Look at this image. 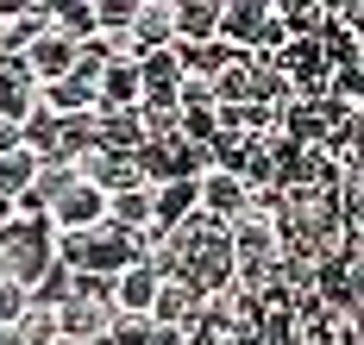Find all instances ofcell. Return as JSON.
<instances>
[{
    "mask_svg": "<svg viewBox=\"0 0 364 345\" xmlns=\"http://www.w3.org/2000/svg\"><path fill=\"white\" fill-rule=\"evenodd\" d=\"M170 333H157L151 320H126V314H113V327H107V345H164Z\"/></svg>",
    "mask_w": 364,
    "mask_h": 345,
    "instance_id": "cell-15",
    "label": "cell"
},
{
    "mask_svg": "<svg viewBox=\"0 0 364 345\" xmlns=\"http://www.w3.org/2000/svg\"><path fill=\"white\" fill-rule=\"evenodd\" d=\"M50 32H63L70 44H88L95 38V0H63V6H50Z\"/></svg>",
    "mask_w": 364,
    "mask_h": 345,
    "instance_id": "cell-12",
    "label": "cell"
},
{
    "mask_svg": "<svg viewBox=\"0 0 364 345\" xmlns=\"http://www.w3.org/2000/svg\"><path fill=\"white\" fill-rule=\"evenodd\" d=\"M50 270H57V232H50V220H13L0 232V276H13L26 295Z\"/></svg>",
    "mask_w": 364,
    "mask_h": 345,
    "instance_id": "cell-1",
    "label": "cell"
},
{
    "mask_svg": "<svg viewBox=\"0 0 364 345\" xmlns=\"http://www.w3.org/2000/svg\"><path fill=\"white\" fill-rule=\"evenodd\" d=\"M13 339H19V345H50V339H57V307H50V302H26V307H19V320H13Z\"/></svg>",
    "mask_w": 364,
    "mask_h": 345,
    "instance_id": "cell-11",
    "label": "cell"
},
{
    "mask_svg": "<svg viewBox=\"0 0 364 345\" xmlns=\"http://www.w3.org/2000/svg\"><path fill=\"white\" fill-rule=\"evenodd\" d=\"M32 302V295H26V289H19V283H13V276H0V327H13V320H19V307Z\"/></svg>",
    "mask_w": 364,
    "mask_h": 345,
    "instance_id": "cell-17",
    "label": "cell"
},
{
    "mask_svg": "<svg viewBox=\"0 0 364 345\" xmlns=\"http://www.w3.org/2000/svg\"><path fill=\"white\" fill-rule=\"evenodd\" d=\"M132 70H139V94H145V107H176V82H182V57H176V44H164V50H145Z\"/></svg>",
    "mask_w": 364,
    "mask_h": 345,
    "instance_id": "cell-6",
    "label": "cell"
},
{
    "mask_svg": "<svg viewBox=\"0 0 364 345\" xmlns=\"http://www.w3.org/2000/svg\"><path fill=\"white\" fill-rule=\"evenodd\" d=\"M151 295H157V270H151V264H126L107 283L113 314H126V320H145V314H151Z\"/></svg>",
    "mask_w": 364,
    "mask_h": 345,
    "instance_id": "cell-8",
    "label": "cell"
},
{
    "mask_svg": "<svg viewBox=\"0 0 364 345\" xmlns=\"http://www.w3.org/2000/svg\"><path fill=\"white\" fill-rule=\"evenodd\" d=\"M6 151H19V126H0V157Z\"/></svg>",
    "mask_w": 364,
    "mask_h": 345,
    "instance_id": "cell-19",
    "label": "cell"
},
{
    "mask_svg": "<svg viewBox=\"0 0 364 345\" xmlns=\"http://www.w3.org/2000/svg\"><path fill=\"white\" fill-rule=\"evenodd\" d=\"M32 176H38V157L26 151V145L0 157V195H6V201H19V195L32 189Z\"/></svg>",
    "mask_w": 364,
    "mask_h": 345,
    "instance_id": "cell-14",
    "label": "cell"
},
{
    "mask_svg": "<svg viewBox=\"0 0 364 345\" xmlns=\"http://www.w3.org/2000/svg\"><path fill=\"white\" fill-rule=\"evenodd\" d=\"M132 44H139V57L145 50H164L170 44V0H132Z\"/></svg>",
    "mask_w": 364,
    "mask_h": 345,
    "instance_id": "cell-9",
    "label": "cell"
},
{
    "mask_svg": "<svg viewBox=\"0 0 364 345\" xmlns=\"http://www.w3.org/2000/svg\"><path fill=\"white\" fill-rule=\"evenodd\" d=\"M0 345H19V339H13V327H0Z\"/></svg>",
    "mask_w": 364,
    "mask_h": 345,
    "instance_id": "cell-20",
    "label": "cell"
},
{
    "mask_svg": "<svg viewBox=\"0 0 364 345\" xmlns=\"http://www.w3.org/2000/svg\"><path fill=\"white\" fill-rule=\"evenodd\" d=\"M201 314H208V295H201L188 276H157V295H151V314H145L157 333H176L182 339Z\"/></svg>",
    "mask_w": 364,
    "mask_h": 345,
    "instance_id": "cell-2",
    "label": "cell"
},
{
    "mask_svg": "<svg viewBox=\"0 0 364 345\" xmlns=\"http://www.w3.org/2000/svg\"><path fill=\"white\" fill-rule=\"evenodd\" d=\"M182 345H239V333H232V327H226L220 314H201V320H195V327L182 333Z\"/></svg>",
    "mask_w": 364,
    "mask_h": 345,
    "instance_id": "cell-16",
    "label": "cell"
},
{
    "mask_svg": "<svg viewBox=\"0 0 364 345\" xmlns=\"http://www.w3.org/2000/svg\"><path fill=\"white\" fill-rule=\"evenodd\" d=\"M38 114V82H0V126H26Z\"/></svg>",
    "mask_w": 364,
    "mask_h": 345,
    "instance_id": "cell-13",
    "label": "cell"
},
{
    "mask_svg": "<svg viewBox=\"0 0 364 345\" xmlns=\"http://www.w3.org/2000/svg\"><path fill=\"white\" fill-rule=\"evenodd\" d=\"M107 226H119V232H145V226H151V189L107 195Z\"/></svg>",
    "mask_w": 364,
    "mask_h": 345,
    "instance_id": "cell-10",
    "label": "cell"
},
{
    "mask_svg": "<svg viewBox=\"0 0 364 345\" xmlns=\"http://www.w3.org/2000/svg\"><path fill=\"white\" fill-rule=\"evenodd\" d=\"M220 26V0H170V44L195 50V44H214Z\"/></svg>",
    "mask_w": 364,
    "mask_h": 345,
    "instance_id": "cell-7",
    "label": "cell"
},
{
    "mask_svg": "<svg viewBox=\"0 0 364 345\" xmlns=\"http://www.w3.org/2000/svg\"><path fill=\"white\" fill-rule=\"evenodd\" d=\"M270 19H277V6H270V0H220L214 38L226 44V50H245V57H252L257 44H264V32H270Z\"/></svg>",
    "mask_w": 364,
    "mask_h": 345,
    "instance_id": "cell-4",
    "label": "cell"
},
{
    "mask_svg": "<svg viewBox=\"0 0 364 345\" xmlns=\"http://www.w3.org/2000/svg\"><path fill=\"white\" fill-rule=\"evenodd\" d=\"M107 327H113V302L107 295H82V289H70V295L57 302V339L95 345V339H107Z\"/></svg>",
    "mask_w": 364,
    "mask_h": 345,
    "instance_id": "cell-3",
    "label": "cell"
},
{
    "mask_svg": "<svg viewBox=\"0 0 364 345\" xmlns=\"http://www.w3.org/2000/svg\"><path fill=\"white\" fill-rule=\"evenodd\" d=\"M327 345H364V333H358V320H333V333H327Z\"/></svg>",
    "mask_w": 364,
    "mask_h": 345,
    "instance_id": "cell-18",
    "label": "cell"
},
{
    "mask_svg": "<svg viewBox=\"0 0 364 345\" xmlns=\"http://www.w3.org/2000/svg\"><path fill=\"white\" fill-rule=\"evenodd\" d=\"M44 220H50L57 239H63V232H88V226H101V220H107V195L95 189V182H70V189L44 207Z\"/></svg>",
    "mask_w": 364,
    "mask_h": 345,
    "instance_id": "cell-5",
    "label": "cell"
},
{
    "mask_svg": "<svg viewBox=\"0 0 364 345\" xmlns=\"http://www.w3.org/2000/svg\"><path fill=\"white\" fill-rule=\"evenodd\" d=\"M50 345H70V339H50ZM95 345H107V339H95Z\"/></svg>",
    "mask_w": 364,
    "mask_h": 345,
    "instance_id": "cell-21",
    "label": "cell"
}]
</instances>
